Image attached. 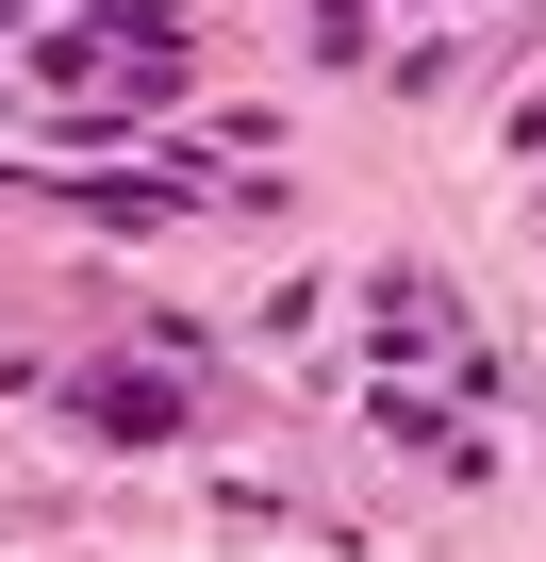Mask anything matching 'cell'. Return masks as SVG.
Here are the masks:
<instances>
[{
  "label": "cell",
  "instance_id": "obj_1",
  "mask_svg": "<svg viewBox=\"0 0 546 562\" xmlns=\"http://www.w3.org/2000/svg\"><path fill=\"white\" fill-rule=\"evenodd\" d=\"M182 83H199V50H182L166 0H83V18L34 50V100L83 116V133H149V116H182Z\"/></svg>",
  "mask_w": 546,
  "mask_h": 562
},
{
  "label": "cell",
  "instance_id": "obj_2",
  "mask_svg": "<svg viewBox=\"0 0 546 562\" xmlns=\"http://www.w3.org/2000/svg\"><path fill=\"white\" fill-rule=\"evenodd\" d=\"M365 348H381L398 381H480V331H464V299H447L431 265H381V281H365Z\"/></svg>",
  "mask_w": 546,
  "mask_h": 562
},
{
  "label": "cell",
  "instance_id": "obj_3",
  "mask_svg": "<svg viewBox=\"0 0 546 562\" xmlns=\"http://www.w3.org/2000/svg\"><path fill=\"white\" fill-rule=\"evenodd\" d=\"M67 414H83L100 447H166V430L199 414V364H182V331H149V364H83V381H67Z\"/></svg>",
  "mask_w": 546,
  "mask_h": 562
},
{
  "label": "cell",
  "instance_id": "obj_4",
  "mask_svg": "<svg viewBox=\"0 0 546 562\" xmlns=\"http://www.w3.org/2000/svg\"><path fill=\"white\" fill-rule=\"evenodd\" d=\"M365 34H381V0H315V50L332 67H365Z\"/></svg>",
  "mask_w": 546,
  "mask_h": 562
}]
</instances>
